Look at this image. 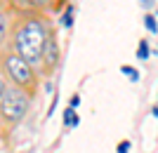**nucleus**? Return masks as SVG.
I'll return each instance as SVG.
<instances>
[{
    "label": "nucleus",
    "instance_id": "nucleus-16",
    "mask_svg": "<svg viewBox=\"0 0 158 153\" xmlns=\"http://www.w3.org/2000/svg\"><path fill=\"white\" fill-rule=\"evenodd\" d=\"M151 115H153V118H158V104H156V106H151Z\"/></svg>",
    "mask_w": 158,
    "mask_h": 153
},
{
    "label": "nucleus",
    "instance_id": "nucleus-1",
    "mask_svg": "<svg viewBox=\"0 0 158 153\" xmlns=\"http://www.w3.org/2000/svg\"><path fill=\"white\" fill-rule=\"evenodd\" d=\"M54 31L47 14H17L10 31V47L14 54H19L24 61L38 68L43 52H45L47 38Z\"/></svg>",
    "mask_w": 158,
    "mask_h": 153
},
{
    "label": "nucleus",
    "instance_id": "nucleus-11",
    "mask_svg": "<svg viewBox=\"0 0 158 153\" xmlns=\"http://www.w3.org/2000/svg\"><path fill=\"white\" fill-rule=\"evenodd\" d=\"M120 73L127 75L132 83H137V80H139V71H137L135 66H127V64H123V66H120Z\"/></svg>",
    "mask_w": 158,
    "mask_h": 153
},
{
    "label": "nucleus",
    "instance_id": "nucleus-12",
    "mask_svg": "<svg viewBox=\"0 0 158 153\" xmlns=\"http://www.w3.org/2000/svg\"><path fill=\"white\" fill-rule=\"evenodd\" d=\"M130 148H132V141L130 139H123L118 146H116V153H130Z\"/></svg>",
    "mask_w": 158,
    "mask_h": 153
},
{
    "label": "nucleus",
    "instance_id": "nucleus-15",
    "mask_svg": "<svg viewBox=\"0 0 158 153\" xmlns=\"http://www.w3.org/2000/svg\"><path fill=\"white\" fill-rule=\"evenodd\" d=\"M69 106H71V108H78L80 106V94H73L71 99H69Z\"/></svg>",
    "mask_w": 158,
    "mask_h": 153
},
{
    "label": "nucleus",
    "instance_id": "nucleus-4",
    "mask_svg": "<svg viewBox=\"0 0 158 153\" xmlns=\"http://www.w3.org/2000/svg\"><path fill=\"white\" fill-rule=\"evenodd\" d=\"M59 57H61L59 38H57V31H52L50 38H47V45H45V52H43V59H40V66H38L40 78H50V75L57 71V66H59Z\"/></svg>",
    "mask_w": 158,
    "mask_h": 153
},
{
    "label": "nucleus",
    "instance_id": "nucleus-9",
    "mask_svg": "<svg viewBox=\"0 0 158 153\" xmlns=\"http://www.w3.org/2000/svg\"><path fill=\"white\" fill-rule=\"evenodd\" d=\"M80 120H78V113H76V108H66L64 111V127H76Z\"/></svg>",
    "mask_w": 158,
    "mask_h": 153
},
{
    "label": "nucleus",
    "instance_id": "nucleus-17",
    "mask_svg": "<svg viewBox=\"0 0 158 153\" xmlns=\"http://www.w3.org/2000/svg\"><path fill=\"white\" fill-rule=\"evenodd\" d=\"M0 7H2V0H0Z\"/></svg>",
    "mask_w": 158,
    "mask_h": 153
},
{
    "label": "nucleus",
    "instance_id": "nucleus-13",
    "mask_svg": "<svg viewBox=\"0 0 158 153\" xmlns=\"http://www.w3.org/2000/svg\"><path fill=\"white\" fill-rule=\"evenodd\" d=\"M7 80H5V75H2V71H0V99H2V97H5V92H7Z\"/></svg>",
    "mask_w": 158,
    "mask_h": 153
},
{
    "label": "nucleus",
    "instance_id": "nucleus-6",
    "mask_svg": "<svg viewBox=\"0 0 158 153\" xmlns=\"http://www.w3.org/2000/svg\"><path fill=\"white\" fill-rule=\"evenodd\" d=\"M10 31H12V21L5 7H0V54L10 47Z\"/></svg>",
    "mask_w": 158,
    "mask_h": 153
},
{
    "label": "nucleus",
    "instance_id": "nucleus-5",
    "mask_svg": "<svg viewBox=\"0 0 158 153\" xmlns=\"http://www.w3.org/2000/svg\"><path fill=\"white\" fill-rule=\"evenodd\" d=\"M17 14H45V10H52L54 0H7Z\"/></svg>",
    "mask_w": 158,
    "mask_h": 153
},
{
    "label": "nucleus",
    "instance_id": "nucleus-10",
    "mask_svg": "<svg viewBox=\"0 0 158 153\" xmlns=\"http://www.w3.org/2000/svg\"><path fill=\"white\" fill-rule=\"evenodd\" d=\"M144 28H146V31H149L151 35H156V33H158V24H156V17H153V14H149V12L144 14Z\"/></svg>",
    "mask_w": 158,
    "mask_h": 153
},
{
    "label": "nucleus",
    "instance_id": "nucleus-2",
    "mask_svg": "<svg viewBox=\"0 0 158 153\" xmlns=\"http://www.w3.org/2000/svg\"><path fill=\"white\" fill-rule=\"evenodd\" d=\"M0 71L5 75L7 85L19 87L24 92H28L31 97H35V92L40 87V73L38 68L31 66L28 61H24L19 54H14L12 50H5L0 54Z\"/></svg>",
    "mask_w": 158,
    "mask_h": 153
},
{
    "label": "nucleus",
    "instance_id": "nucleus-3",
    "mask_svg": "<svg viewBox=\"0 0 158 153\" xmlns=\"http://www.w3.org/2000/svg\"><path fill=\"white\" fill-rule=\"evenodd\" d=\"M33 97L19 87H7L5 97L0 99V127L2 130H14L21 120L28 115Z\"/></svg>",
    "mask_w": 158,
    "mask_h": 153
},
{
    "label": "nucleus",
    "instance_id": "nucleus-14",
    "mask_svg": "<svg viewBox=\"0 0 158 153\" xmlns=\"http://www.w3.org/2000/svg\"><path fill=\"white\" fill-rule=\"evenodd\" d=\"M66 5H69V0H54V5H52V12H59V10H64Z\"/></svg>",
    "mask_w": 158,
    "mask_h": 153
},
{
    "label": "nucleus",
    "instance_id": "nucleus-8",
    "mask_svg": "<svg viewBox=\"0 0 158 153\" xmlns=\"http://www.w3.org/2000/svg\"><path fill=\"white\" fill-rule=\"evenodd\" d=\"M149 57H151L149 40H139V45H137V59L139 61H149Z\"/></svg>",
    "mask_w": 158,
    "mask_h": 153
},
{
    "label": "nucleus",
    "instance_id": "nucleus-7",
    "mask_svg": "<svg viewBox=\"0 0 158 153\" xmlns=\"http://www.w3.org/2000/svg\"><path fill=\"white\" fill-rule=\"evenodd\" d=\"M73 19H76V10H73V5H71V2H69V5H66L64 7V12H61V26H64V28H71L73 26Z\"/></svg>",
    "mask_w": 158,
    "mask_h": 153
}]
</instances>
